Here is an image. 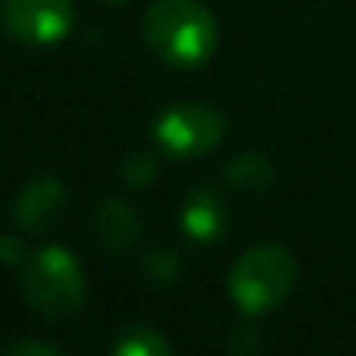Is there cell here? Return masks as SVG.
I'll list each match as a JSON object with an SVG mask.
<instances>
[{
    "label": "cell",
    "mask_w": 356,
    "mask_h": 356,
    "mask_svg": "<svg viewBox=\"0 0 356 356\" xmlns=\"http://www.w3.org/2000/svg\"><path fill=\"white\" fill-rule=\"evenodd\" d=\"M3 353H6V356H63L60 347L47 344V341H29V338L6 344Z\"/></svg>",
    "instance_id": "5bb4252c"
},
{
    "label": "cell",
    "mask_w": 356,
    "mask_h": 356,
    "mask_svg": "<svg viewBox=\"0 0 356 356\" xmlns=\"http://www.w3.org/2000/svg\"><path fill=\"white\" fill-rule=\"evenodd\" d=\"M69 207V191L56 175H31L13 197L10 216L25 234H44L60 225Z\"/></svg>",
    "instance_id": "8992f818"
},
{
    "label": "cell",
    "mask_w": 356,
    "mask_h": 356,
    "mask_svg": "<svg viewBox=\"0 0 356 356\" xmlns=\"http://www.w3.org/2000/svg\"><path fill=\"white\" fill-rule=\"evenodd\" d=\"M100 3H106V6H125L129 0H100Z\"/></svg>",
    "instance_id": "9a60e30c"
},
{
    "label": "cell",
    "mask_w": 356,
    "mask_h": 356,
    "mask_svg": "<svg viewBox=\"0 0 356 356\" xmlns=\"http://www.w3.org/2000/svg\"><path fill=\"white\" fill-rule=\"evenodd\" d=\"M178 225H181L184 238L194 241V244H216V241L225 238V228H228L225 200L209 188L188 191L181 200Z\"/></svg>",
    "instance_id": "52a82bcc"
},
{
    "label": "cell",
    "mask_w": 356,
    "mask_h": 356,
    "mask_svg": "<svg viewBox=\"0 0 356 356\" xmlns=\"http://www.w3.org/2000/svg\"><path fill=\"white\" fill-rule=\"evenodd\" d=\"M119 172H122V181L129 184V188H135V191L150 188V184L156 181V175H160V160H156V154H150V150H131L122 160Z\"/></svg>",
    "instance_id": "7c38bea8"
},
{
    "label": "cell",
    "mask_w": 356,
    "mask_h": 356,
    "mask_svg": "<svg viewBox=\"0 0 356 356\" xmlns=\"http://www.w3.org/2000/svg\"><path fill=\"white\" fill-rule=\"evenodd\" d=\"M222 178H225L228 188L234 191H247V194H263V191L272 188L275 181V169L257 150H241L222 169Z\"/></svg>",
    "instance_id": "9c48e42d"
},
{
    "label": "cell",
    "mask_w": 356,
    "mask_h": 356,
    "mask_svg": "<svg viewBox=\"0 0 356 356\" xmlns=\"http://www.w3.org/2000/svg\"><path fill=\"white\" fill-rule=\"evenodd\" d=\"M175 347L150 325H129L116 334L113 353L116 356H172Z\"/></svg>",
    "instance_id": "30bf717a"
},
{
    "label": "cell",
    "mask_w": 356,
    "mask_h": 356,
    "mask_svg": "<svg viewBox=\"0 0 356 356\" xmlns=\"http://www.w3.org/2000/svg\"><path fill=\"white\" fill-rule=\"evenodd\" d=\"M91 228L104 250L125 253L141 238V216L135 213L131 203L119 200V197H106V200H100V207L94 209Z\"/></svg>",
    "instance_id": "ba28073f"
},
{
    "label": "cell",
    "mask_w": 356,
    "mask_h": 356,
    "mask_svg": "<svg viewBox=\"0 0 356 356\" xmlns=\"http://www.w3.org/2000/svg\"><path fill=\"white\" fill-rule=\"evenodd\" d=\"M141 35L150 54L172 69H200L219 50V22L200 0H154Z\"/></svg>",
    "instance_id": "6da1fadb"
},
{
    "label": "cell",
    "mask_w": 356,
    "mask_h": 356,
    "mask_svg": "<svg viewBox=\"0 0 356 356\" xmlns=\"http://www.w3.org/2000/svg\"><path fill=\"white\" fill-rule=\"evenodd\" d=\"M141 272L156 288H172V284H178V278H181V259H178V253H172V250L154 247V250L144 253Z\"/></svg>",
    "instance_id": "8fae6325"
},
{
    "label": "cell",
    "mask_w": 356,
    "mask_h": 356,
    "mask_svg": "<svg viewBox=\"0 0 356 356\" xmlns=\"http://www.w3.org/2000/svg\"><path fill=\"white\" fill-rule=\"evenodd\" d=\"M22 294L31 313L44 319H69L81 313L88 284L79 257L60 244L35 250L22 266Z\"/></svg>",
    "instance_id": "3957f363"
},
{
    "label": "cell",
    "mask_w": 356,
    "mask_h": 356,
    "mask_svg": "<svg viewBox=\"0 0 356 356\" xmlns=\"http://www.w3.org/2000/svg\"><path fill=\"white\" fill-rule=\"evenodd\" d=\"M29 257H31L29 244H25L16 232L0 234V263L3 266H10V269H22V266L29 263Z\"/></svg>",
    "instance_id": "4fadbf2b"
},
{
    "label": "cell",
    "mask_w": 356,
    "mask_h": 356,
    "mask_svg": "<svg viewBox=\"0 0 356 356\" xmlns=\"http://www.w3.org/2000/svg\"><path fill=\"white\" fill-rule=\"evenodd\" d=\"M225 129L228 122L216 106L197 104V100H178L154 119V141L160 144L163 154L175 156V160H200L219 147Z\"/></svg>",
    "instance_id": "277c9868"
},
{
    "label": "cell",
    "mask_w": 356,
    "mask_h": 356,
    "mask_svg": "<svg viewBox=\"0 0 356 356\" xmlns=\"http://www.w3.org/2000/svg\"><path fill=\"white\" fill-rule=\"evenodd\" d=\"M297 284V259L282 244L244 250L228 272V297L244 316H269L288 303Z\"/></svg>",
    "instance_id": "7a4b0ae2"
},
{
    "label": "cell",
    "mask_w": 356,
    "mask_h": 356,
    "mask_svg": "<svg viewBox=\"0 0 356 356\" xmlns=\"http://www.w3.org/2000/svg\"><path fill=\"white\" fill-rule=\"evenodd\" d=\"M75 25L72 0H3L0 29L10 41L25 47H50L69 38Z\"/></svg>",
    "instance_id": "5b68a950"
}]
</instances>
